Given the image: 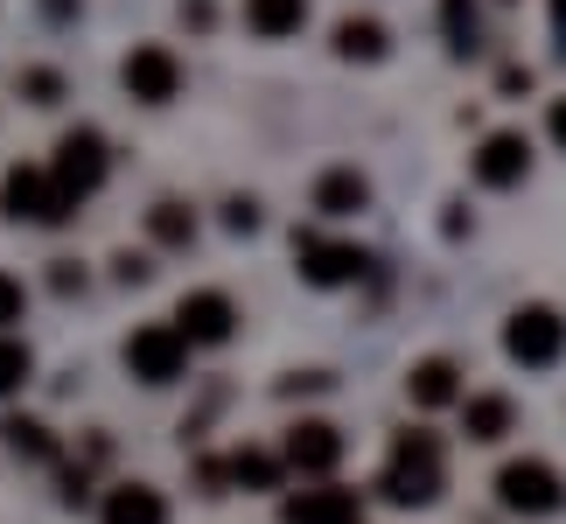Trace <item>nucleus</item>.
<instances>
[{
	"instance_id": "obj_1",
	"label": "nucleus",
	"mask_w": 566,
	"mask_h": 524,
	"mask_svg": "<svg viewBox=\"0 0 566 524\" xmlns=\"http://www.w3.org/2000/svg\"><path fill=\"white\" fill-rule=\"evenodd\" d=\"M441 490H448L441 441H433L427 427H406L399 441H391V454H385L378 496H385V504H399V511H427V504H441Z\"/></svg>"
},
{
	"instance_id": "obj_2",
	"label": "nucleus",
	"mask_w": 566,
	"mask_h": 524,
	"mask_svg": "<svg viewBox=\"0 0 566 524\" xmlns=\"http://www.w3.org/2000/svg\"><path fill=\"white\" fill-rule=\"evenodd\" d=\"M496 504L511 517H553L566 511V475L553 462H538V454H517V462L496 469Z\"/></svg>"
},
{
	"instance_id": "obj_3",
	"label": "nucleus",
	"mask_w": 566,
	"mask_h": 524,
	"mask_svg": "<svg viewBox=\"0 0 566 524\" xmlns=\"http://www.w3.org/2000/svg\"><path fill=\"white\" fill-rule=\"evenodd\" d=\"M504 357L525 364V370H553V364L566 357V315L546 308V301L511 308V322H504Z\"/></svg>"
},
{
	"instance_id": "obj_4",
	"label": "nucleus",
	"mask_w": 566,
	"mask_h": 524,
	"mask_svg": "<svg viewBox=\"0 0 566 524\" xmlns=\"http://www.w3.org/2000/svg\"><path fill=\"white\" fill-rule=\"evenodd\" d=\"M105 168H113V155H105V134L98 126H71V134L56 140V161H50V182H56V196L63 203H84L98 182H105Z\"/></svg>"
},
{
	"instance_id": "obj_5",
	"label": "nucleus",
	"mask_w": 566,
	"mask_h": 524,
	"mask_svg": "<svg viewBox=\"0 0 566 524\" xmlns=\"http://www.w3.org/2000/svg\"><path fill=\"white\" fill-rule=\"evenodd\" d=\"M126 370H134L140 385H176L189 370V336L176 322H147V329L126 336Z\"/></svg>"
},
{
	"instance_id": "obj_6",
	"label": "nucleus",
	"mask_w": 566,
	"mask_h": 524,
	"mask_svg": "<svg viewBox=\"0 0 566 524\" xmlns=\"http://www.w3.org/2000/svg\"><path fill=\"white\" fill-rule=\"evenodd\" d=\"M294 266H301L308 287H350V280L371 273V252H364V245H343V238L294 231Z\"/></svg>"
},
{
	"instance_id": "obj_7",
	"label": "nucleus",
	"mask_w": 566,
	"mask_h": 524,
	"mask_svg": "<svg viewBox=\"0 0 566 524\" xmlns=\"http://www.w3.org/2000/svg\"><path fill=\"white\" fill-rule=\"evenodd\" d=\"M0 210L14 217V224H63L71 217V203L56 196L50 168H8L0 175Z\"/></svg>"
},
{
	"instance_id": "obj_8",
	"label": "nucleus",
	"mask_w": 566,
	"mask_h": 524,
	"mask_svg": "<svg viewBox=\"0 0 566 524\" xmlns=\"http://www.w3.org/2000/svg\"><path fill=\"white\" fill-rule=\"evenodd\" d=\"M119 84L140 105H168V98L182 92V63H176V50H161V42H140V50L119 63Z\"/></svg>"
},
{
	"instance_id": "obj_9",
	"label": "nucleus",
	"mask_w": 566,
	"mask_h": 524,
	"mask_svg": "<svg viewBox=\"0 0 566 524\" xmlns=\"http://www.w3.org/2000/svg\"><path fill=\"white\" fill-rule=\"evenodd\" d=\"M176 329L189 336V349H196V343H203V349L231 343V336H238V308H231V294H217V287L182 294V301H176Z\"/></svg>"
},
{
	"instance_id": "obj_10",
	"label": "nucleus",
	"mask_w": 566,
	"mask_h": 524,
	"mask_svg": "<svg viewBox=\"0 0 566 524\" xmlns=\"http://www.w3.org/2000/svg\"><path fill=\"white\" fill-rule=\"evenodd\" d=\"M280 462L301 469V475H336V462H343V427L336 420H294L287 441H280Z\"/></svg>"
},
{
	"instance_id": "obj_11",
	"label": "nucleus",
	"mask_w": 566,
	"mask_h": 524,
	"mask_svg": "<svg viewBox=\"0 0 566 524\" xmlns=\"http://www.w3.org/2000/svg\"><path fill=\"white\" fill-rule=\"evenodd\" d=\"M469 168H475V182H483V189H517L532 175V140L525 134H490L483 147H475Z\"/></svg>"
},
{
	"instance_id": "obj_12",
	"label": "nucleus",
	"mask_w": 566,
	"mask_h": 524,
	"mask_svg": "<svg viewBox=\"0 0 566 524\" xmlns=\"http://www.w3.org/2000/svg\"><path fill=\"white\" fill-rule=\"evenodd\" d=\"M280 517H287V524H364V496H357V490H336V483L294 490Z\"/></svg>"
},
{
	"instance_id": "obj_13",
	"label": "nucleus",
	"mask_w": 566,
	"mask_h": 524,
	"mask_svg": "<svg viewBox=\"0 0 566 524\" xmlns=\"http://www.w3.org/2000/svg\"><path fill=\"white\" fill-rule=\"evenodd\" d=\"M406 399L420 406V412L454 406V399H462V364H454V357H420V364L406 370Z\"/></svg>"
},
{
	"instance_id": "obj_14",
	"label": "nucleus",
	"mask_w": 566,
	"mask_h": 524,
	"mask_svg": "<svg viewBox=\"0 0 566 524\" xmlns=\"http://www.w3.org/2000/svg\"><path fill=\"white\" fill-rule=\"evenodd\" d=\"M454 406H462V433H469L475 448H496L517 427V406L504 399V391H462Z\"/></svg>"
},
{
	"instance_id": "obj_15",
	"label": "nucleus",
	"mask_w": 566,
	"mask_h": 524,
	"mask_svg": "<svg viewBox=\"0 0 566 524\" xmlns=\"http://www.w3.org/2000/svg\"><path fill=\"white\" fill-rule=\"evenodd\" d=\"M245 29L259 42H287L308 29V0H245Z\"/></svg>"
},
{
	"instance_id": "obj_16",
	"label": "nucleus",
	"mask_w": 566,
	"mask_h": 524,
	"mask_svg": "<svg viewBox=\"0 0 566 524\" xmlns=\"http://www.w3.org/2000/svg\"><path fill=\"white\" fill-rule=\"evenodd\" d=\"M105 524H168V496L155 483H119L105 496Z\"/></svg>"
},
{
	"instance_id": "obj_17",
	"label": "nucleus",
	"mask_w": 566,
	"mask_h": 524,
	"mask_svg": "<svg viewBox=\"0 0 566 524\" xmlns=\"http://www.w3.org/2000/svg\"><path fill=\"white\" fill-rule=\"evenodd\" d=\"M364 203H371V182H364L357 168H329V175L315 182V210H322V217H357Z\"/></svg>"
},
{
	"instance_id": "obj_18",
	"label": "nucleus",
	"mask_w": 566,
	"mask_h": 524,
	"mask_svg": "<svg viewBox=\"0 0 566 524\" xmlns=\"http://www.w3.org/2000/svg\"><path fill=\"white\" fill-rule=\"evenodd\" d=\"M385 50H391L385 21H371V14H350V21H336V56H343V63H378Z\"/></svg>"
},
{
	"instance_id": "obj_19",
	"label": "nucleus",
	"mask_w": 566,
	"mask_h": 524,
	"mask_svg": "<svg viewBox=\"0 0 566 524\" xmlns=\"http://www.w3.org/2000/svg\"><path fill=\"white\" fill-rule=\"evenodd\" d=\"M280 475H287V462L266 448H238L224 462V483H238V490H280Z\"/></svg>"
},
{
	"instance_id": "obj_20",
	"label": "nucleus",
	"mask_w": 566,
	"mask_h": 524,
	"mask_svg": "<svg viewBox=\"0 0 566 524\" xmlns=\"http://www.w3.org/2000/svg\"><path fill=\"white\" fill-rule=\"evenodd\" d=\"M441 29H448V50L454 56L483 50V14H475V0H441Z\"/></svg>"
},
{
	"instance_id": "obj_21",
	"label": "nucleus",
	"mask_w": 566,
	"mask_h": 524,
	"mask_svg": "<svg viewBox=\"0 0 566 524\" xmlns=\"http://www.w3.org/2000/svg\"><path fill=\"white\" fill-rule=\"evenodd\" d=\"M147 238H155V245H196V210L189 203H155L147 210Z\"/></svg>"
},
{
	"instance_id": "obj_22",
	"label": "nucleus",
	"mask_w": 566,
	"mask_h": 524,
	"mask_svg": "<svg viewBox=\"0 0 566 524\" xmlns=\"http://www.w3.org/2000/svg\"><path fill=\"white\" fill-rule=\"evenodd\" d=\"M29 370H35L29 343H14L8 329H0V399H8V391H21V385H29Z\"/></svg>"
},
{
	"instance_id": "obj_23",
	"label": "nucleus",
	"mask_w": 566,
	"mask_h": 524,
	"mask_svg": "<svg viewBox=\"0 0 566 524\" xmlns=\"http://www.w3.org/2000/svg\"><path fill=\"white\" fill-rule=\"evenodd\" d=\"M8 441H14V454H29V462H56V433L42 420H14Z\"/></svg>"
},
{
	"instance_id": "obj_24",
	"label": "nucleus",
	"mask_w": 566,
	"mask_h": 524,
	"mask_svg": "<svg viewBox=\"0 0 566 524\" xmlns=\"http://www.w3.org/2000/svg\"><path fill=\"white\" fill-rule=\"evenodd\" d=\"M224 231H238V238L259 231V203H252V196H231V203H224Z\"/></svg>"
},
{
	"instance_id": "obj_25",
	"label": "nucleus",
	"mask_w": 566,
	"mask_h": 524,
	"mask_svg": "<svg viewBox=\"0 0 566 524\" xmlns=\"http://www.w3.org/2000/svg\"><path fill=\"white\" fill-rule=\"evenodd\" d=\"M21 308H29V294H21V280L14 273H0V329H14Z\"/></svg>"
},
{
	"instance_id": "obj_26",
	"label": "nucleus",
	"mask_w": 566,
	"mask_h": 524,
	"mask_svg": "<svg viewBox=\"0 0 566 524\" xmlns=\"http://www.w3.org/2000/svg\"><path fill=\"white\" fill-rule=\"evenodd\" d=\"M113 273L126 280V287H147V280H155V259H147V252H119Z\"/></svg>"
},
{
	"instance_id": "obj_27",
	"label": "nucleus",
	"mask_w": 566,
	"mask_h": 524,
	"mask_svg": "<svg viewBox=\"0 0 566 524\" xmlns=\"http://www.w3.org/2000/svg\"><path fill=\"white\" fill-rule=\"evenodd\" d=\"M21 92H29V105H56L63 77H56V71H29V77H21Z\"/></svg>"
},
{
	"instance_id": "obj_28",
	"label": "nucleus",
	"mask_w": 566,
	"mask_h": 524,
	"mask_svg": "<svg viewBox=\"0 0 566 524\" xmlns=\"http://www.w3.org/2000/svg\"><path fill=\"white\" fill-rule=\"evenodd\" d=\"M336 378L329 370H294V378H280V391H287V399H301V391H329Z\"/></svg>"
},
{
	"instance_id": "obj_29",
	"label": "nucleus",
	"mask_w": 566,
	"mask_h": 524,
	"mask_svg": "<svg viewBox=\"0 0 566 524\" xmlns=\"http://www.w3.org/2000/svg\"><path fill=\"white\" fill-rule=\"evenodd\" d=\"M50 287H56V294H77V287H84V266H77V259H56Z\"/></svg>"
},
{
	"instance_id": "obj_30",
	"label": "nucleus",
	"mask_w": 566,
	"mask_h": 524,
	"mask_svg": "<svg viewBox=\"0 0 566 524\" xmlns=\"http://www.w3.org/2000/svg\"><path fill=\"white\" fill-rule=\"evenodd\" d=\"M63 504H84V469H63Z\"/></svg>"
},
{
	"instance_id": "obj_31",
	"label": "nucleus",
	"mask_w": 566,
	"mask_h": 524,
	"mask_svg": "<svg viewBox=\"0 0 566 524\" xmlns=\"http://www.w3.org/2000/svg\"><path fill=\"white\" fill-rule=\"evenodd\" d=\"M546 134L566 147V98H553V113H546Z\"/></svg>"
},
{
	"instance_id": "obj_32",
	"label": "nucleus",
	"mask_w": 566,
	"mask_h": 524,
	"mask_svg": "<svg viewBox=\"0 0 566 524\" xmlns=\"http://www.w3.org/2000/svg\"><path fill=\"white\" fill-rule=\"evenodd\" d=\"M553 8V35H559V56H566V0H546Z\"/></svg>"
}]
</instances>
